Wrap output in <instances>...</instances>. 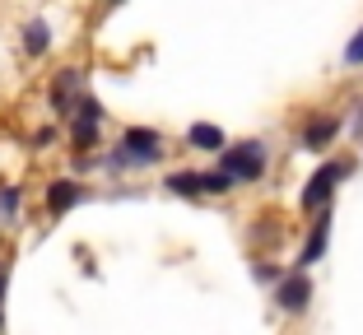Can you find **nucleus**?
<instances>
[{"instance_id":"9b49d317","label":"nucleus","mask_w":363,"mask_h":335,"mask_svg":"<svg viewBox=\"0 0 363 335\" xmlns=\"http://www.w3.org/2000/svg\"><path fill=\"white\" fill-rule=\"evenodd\" d=\"M335 121H312L308 130H303V149H321V144H331L335 140Z\"/></svg>"},{"instance_id":"f8f14e48","label":"nucleus","mask_w":363,"mask_h":335,"mask_svg":"<svg viewBox=\"0 0 363 335\" xmlns=\"http://www.w3.org/2000/svg\"><path fill=\"white\" fill-rule=\"evenodd\" d=\"M168 191L172 195H201V173H172Z\"/></svg>"},{"instance_id":"9d476101","label":"nucleus","mask_w":363,"mask_h":335,"mask_svg":"<svg viewBox=\"0 0 363 335\" xmlns=\"http://www.w3.org/2000/svg\"><path fill=\"white\" fill-rule=\"evenodd\" d=\"M186 140H191L196 149H224V130H219V126H205V121H196V126L186 130Z\"/></svg>"},{"instance_id":"7ed1b4c3","label":"nucleus","mask_w":363,"mask_h":335,"mask_svg":"<svg viewBox=\"0 0 363 335\" xmlns=\"http://www.w3.org/2000/svg\"><path fill=\"white\" fill-rule=\"evenodd\" d=\"M70 117H75V126H70V140H75V144H94V140H98V126H103V108H98V98L79 93L75 108H70Z\"/></svg>"},{"instance_id":"f3484780","label":"nucleus","mask_w":363,"mask_h":335,"mask_svg":"<svg viewBox=\"0 0 363 335\" xmlns=\"http://www.w3.org/2000/svg\"><path fill=\"white\" fill-rule=\"evenodd\" d=\"M112 5H121V0H112Z\"/></svg>"},{"instance_id":"f03ea898","label":"nucleus","mask_w":363,"mask_h":335,"mask_svg":"<svg viewBox=\"0 0 363 335\" xmlns=\"http://www.w3.org/2000/svg\"><path fill=\"white\" fill-rule=\"evenodd\" d=\"M224 173L233 177V182H257V177L266 173V149H261L257 140H247L242 149H228L224 154Z\"/></svg>"},{"instance_id":"39448f33","label":"nucleus","mask_w":363,"mask_h":335,"mask_svg":"<svg viewBox=\"0 0 363 335\" xmlns=\"http://www.w3.org/2000/svg\"><path fill=\"white\" fill-rule=\"evenodd\" d=\"M340 177H345V168H340V163H321V168H317V177H312V182H308V191H303V205H308V210L326 205V200H331V186L340 182Z\"/></svg>"},{"instance_id":"f257e3e1","label":"nucleus","mask_w":363,"mask_h":335,"mask_svg":"<svg viewBox=\"0 0 363 335\" xmlns=\"http://www.w3.org/2000/svg\"><path fill=\"white\" fill-rule=\"evenodd\" d=\"M163 140L159 130H145V126H130L121 135V154H112V168H126V163H159Z\"/></svg>"},{"instance_id":"423d86ee","label":"nucleus","mask_w":363,"mask_h":335,"mask_svg":"<svg viewBox=\"0 0 363 335\" xmlns=\"http://www.w3.org/2000/svg\"><path fill=\"white\" fill-rule=\"evenodd\" d=\"M84 93V75L79 70H61L52 84V108L61 112V117H70V108H75V98Z\"/></svg>"},{"instance_id":"1a4fd4ad","label":"nucleus","mask_w":363,"mask_h":335,"mask_svg":"<svg viewBox=\"0 0 363 335\" xmlns=\"http://www.w3.org/2000/svg\"><path fill=\"white\" fill-rule=\"evenodd\" d=\"M47 47H52V28H47V19H28V23H23V52L43 56Z\"/></svg>"},{"instance_id":"2eb2a0df","label":"nucleus","mask_w":363,"mask_h":335,"mask_svg":"<svg viewBox=\"0 0 363 335\" xmlns=\"http://www.w3.org/2000/svg\"><path fill=\"white\" fill-rule=\"evenodd\" d=\"M345 61H350V65H363V28L354 33V42L345 47Z\"/></svg>"},{"instance_id":"dca6fc26","label":"nucleus","mask_w":363,"mask_h":335,"mask_svg":"<svg viewBox=\"0 0 363 335\" xmlns=\"http://www.w3.org/2000/svg\"><path fill=\"white\" fill-rule=\"evenodd\" d=\"M0 298H5V266H0Z\"/></svg>"},{"instance_id":"6e6552de","label":"nucleus","mask_w":363,"mask_h":335,"mask_svg":"<svg viewBox=\"0 0 363 335\" xmlns=\"http://www.w3.org/2000/svg\"><path fill=\"white\" fill-rule=\"evenodd\" d=\"M326 238H331V219H317V228H312L308 247H303V256H298V266H303V271L321 261V251H326Z\"/></svg>"},{"instance_id":"0eeeda50","label":"nucleus","mask_w":363,"mask_h":335,"mask_svg":"<svg viewBox=\"0 0 363 335\" xmlns=\"http://www.w3.org/2000/svg\"><path fill=\"white\" fill-rule=\"evenodd\" d=\"M79 200H84V186H79V182H52V186H47V210H52V215L75 210Z\"/></svg>"},{"instance_id":"20e7f679","label":"nucleus","mask_w":363,"mask_h":335,"mask_svg":"<svg viewBox=\"0 0 363 335\" xmlns=\"http://www.w3.org/2000/svg\"><path fill=\"white\" fill-rule=\"evenodd\" d=\"M308 298H312V284H308V275H303V271L284 275V280H279V289H275V303L284 307V312H303V307H308Z\"/></svg>"},{"instance_id":"4468645a","label":"nucleus","mask_w":363,"mask_h":335,"mask_svg":"<svg viewBox=\"0 0 363 335\" xmlns=\"http://www.w3.org/2000/svg\"><path fill=\"white\" fill-rule=\"evenodd\" d=\"M19 219V186H0V224Z\"/></svg>"},{"instance_id":"ddd939ff","label":"nucleus","mask_w":363,"mask_h":335,"mask_svg":"<svg viewBox=\"0 0 363 335\" xmlns=\"http://www.w3.org/2000/svg\"><path fill=\"white\" fill-rule=\"evenodd\" d=\"M233 177L228 173H201V195H224V191H233Z\"/></svg>"}]
</instances>
